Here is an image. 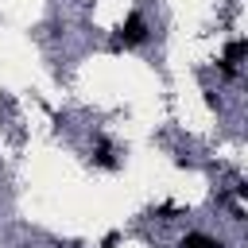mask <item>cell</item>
Listing matches in <instances>:
<instances>
[{
    "label": "cell",
    "instance_id": "obj_6",
    "mask_svg": "<svg viewBox=\"0 0 248 248\" xmlns=\"http://www.w3.org/2000/svg\"><path fill=\"white\" fill-rule=\"evenodd\" d=\"M236 198H240V202H248V178H244V182H236Z\"/></svg>",
    "mask_w": 248,
    "mask_h": 248
},
{
    "label": "cell",
    "instance_id": "obj_1",
    "mask_svg": "<svg viewBox=\"0 0 248 248\" xmlns=\"http://www.w3.org/2000/svg\"><path fill=\"white\" fill-rule=\"evenodd\" d=\"M147 39V19L140 16V12H132L124 23H120V31H116V46H140Z\"/></svg>",
    "mask_w": 248,
    "mask_h": 248
},
{
    "label": "cell",
    "instance_id": "obj_2",
    "mask_svg": "<svg viewBox=\"0 0 248 248\" xmlns=\"http://www.w3.org/2000/svg\"><path fill=\"white\" fill-rule=\"evenodd\" d=\"M178 248H225V240H217V236H205V232H186Z\"/></svg>",
    "mask_w": 248,
    "mask_h": 248
},
{
    "label": "cell",
    "instance_id": "obj_4",
    "mask_svg": "<svg viewBox=\"0 0 248 248\" xmlns=\"http://www.w3.org/2000/svg\"><path fill=\"white\" fill-rule=\"evenodd\" d=\"M217 70H221V78H236V66H232V62H225V58L217 62Z\"/></svg>",
    "mask_w": 248,
    "mask_h": 248
},
{
    "label": "cell",
    "instance_id": "obj_7",
    "mask_svg": "<svg viewBox=\"0 0 248 248\" xmlns=\"http://www.w3.org/2000/svg\"><path fill=\"white\" fill-rule=\"evenodd\" d=\"M244 89H248V78H244Z\"/></svg>",
    "mask_w": 248,
    "mask_h": 248
},
{
    "label": "cell",
    "instance_id": "obj_5",
    "mask_svg": "<svg viewBox=\"0 0 248 248\" xmlns=\"http://www.w3.org/2000/svg\"><path fill=\"white\" fill-rule=\"evenodd\" d=\"M120 244V232H105V240H101V248H116Z\"/></svg>",
    "mask_w": 248,
    "mask_h": 248
},
{
    "label": "cell",
    "instance_id": "obj_3",
    "mask_svg": "<svg viewBox=\"0 0 248 248\" xmlns=\"http://www.w3.org/2000/svg\"><path fill=\"white\" fill-rule=\"evenodd\" d=\"M221 58H225V62H232V66H236V62H244V58H248V39H229Z\"/></svg>",
    "mask_w": 248,
    "mask_h": 248
}]
</instances>
